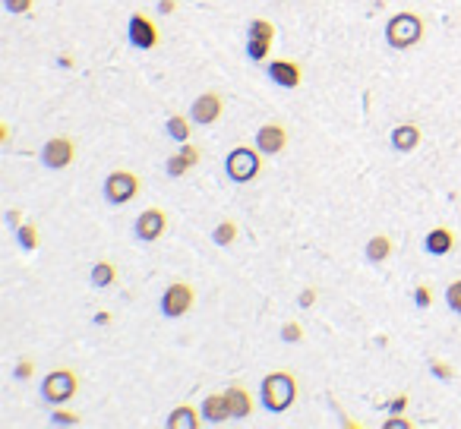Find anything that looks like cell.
<instances>
[{
    "label": "cell",
    "mask_w": 461,
    "mask_h": 429,
    "mask_svg": "<svg viewBox=\"0 0 461 429\" xmlns=\"http://www.w3.org/2000/svg\"><path fill=\"white\" fill-rule=\"evenodd\" d=\"M32 373H35V363L29 357H23L16 363V379H32Z\"/></svg>",
    "instance_id": "1f68e13d"
},
{
    "label": "cell",
    "mask_w": 461,
    "mask_h": 429,
    "mask_svg": "<svg viewBox=\"0 0 461 429\" xmlns=\"http://www.w3.org/2000/svg\"><path fill=\"white\" fill-rule=\"evenodd\" d=\"M224 171H228V177L234 184H250L262 171V152L250 149V145H237V149H231L228 158H224Z\"/></svg>",
    "instance_id": "3957f363"
},
{
    "label": "cell",
    "mask_w": 461,
    "mask_h": 429,
    "mask_svg": "<svg viewBox=\"0 0 461 429\" xmlns=\"http://www.w3.org/2000/svg\"><path fill=\"white\" fill-rule=\"evenodd\" d=\"M297 303H300V307H304V309H310L313 303H316V287H306L304 294L297 297Z\"/></svg>",
    "instance_id": "d6a6232c"
},
{
    "label": "cell",
    "mask_w": 461,
    "mask_h": 429,
    "mask_svg": "<svg viewBox=\"0 0 461 429\" xmlns=\"http://www.w3.org/2000/svg\"><path fill=\"white\" fill-rule=\"evenodd\" d=\"M139 196V177L133 171H114L105 180V199L111 206H127L130 199Z\"/></svg>",
    "instance_id": "5b68a950"
},
{
    "label": "cell",
    "mask_w": 461,
    "mask_h": 429,
    "mask_svg": "<svg viewBox=\"0 0 461 429\" xmlns=\"http://www.w3.org/2000/svg\"><path fill=\"white\" fill-rule=\"evenodd\" d=\"M51 423H57V426H79V423H83V417H79L76 411H67V407L57 404V411L51 413Z\"/></svg>",
    "instance_id": "cb8c5ba5"
},
{
    "label": "cell",
    "mask_w": 461,
    "mask_h": 429,
    "mask_svg": "<svg viewBox=\"0 0 461 429\" xmlns=\"http://www.w3.org/2000/svg\"><path fill=\"white\" fill-rule=\"evenodd\" d=\"M76 391H79V376L73 369H54L41 382V398L48 404H67Z\"/></svg>",
    "instance_id": "277c9868"
},
{
    "label": "cell",
    "mask_w": 461,
    "mask_h": 429,
    "mask_svg": "<svg viewBox=\"0 0 461 429\" xmlns=\"http://www.w3.org/2000/svg\"><path fill=\"white\" fill-rule=\"evenodd\" d=\"M392 256V237L389 234H376L367 243V259L370 263H385Z\"/></svg>",
    "instance_id": "d6986e66"
},
{
    "label": "cell",
    "mask_w": 461,
    "mask_h": 429,
    "mask_svg": "<svg viewBox=\"0 0 461 429\" xmlns=\"http://www.w3.org/2000/svg\"><path fill=\"white\" fill-rule=\"evenodd\" d=\"M200 158H202V152L196 149V145L184 142V149H180L177 155L167 158V174H171V177H184V174H187L196 161H200Z\"/></svg>",
    "instance_id": "5bb4252c"
},
{
    "label": "cell",
    "mask_w": 461,
    "mask_h": 429,
    "mask_svg": "<svg viewBox=\"0 0 461 429\" xmlns=\"http://www.w3.org/2000/svg\"><path fill=\"white\" fill-rule=\"evenodd\" d=\"M222 111H224V98L218 92H202L193 101V107H190V120L200 123V127H209V123H215L222 117Z\"/></svg>",
    "instance_id": "9c48e42d"
},
{
    "label": "cell",
    "mask_w": 461,
    "mask_h": 429,
    "mask_svg": "<svg viewBox=\"0 0 461 429\" xmlns=\"http://www.w3.org/2000/svg\"><path fill=\"white\" fill-rule=\"evenodd\" d=\"M61 67H73V57L70 54H61Z\"/></svg>",
    "instance_id": "74e56055"
},
{
    "label": "cell",
    "mask_w": 461,
    "mask_h": 429,
    "mask_svg": "<svg viewBox=\"0 0 461 429\" xmlns=\"http://www.w3.org/2000/svg\"><path fill=\"white\" fill-rule=\"evenodd\" d=\"M284 145H288V129L281 127V123H262L259 133H256V149L262 152V155H281Z\"/></svg>",
    "instance_id": "8fae6325"
},
{
    "label": "cell",
    "mask_w": 461,
    "mask_h": 429,
    "mask_svg": "<svg viewBox=\"0 0 461 429\" xmlns=\"http://www.w3.org/2000/svg\"><path fill=\"white\" fill-rule=\"evenodd\" d=\"M212 240H215V246H231L234 240H237V221H222L215 224V231H212Z\"/></svg>",
    "instance_id": "44dd1931"
},
{
    "label": "cell",
    "mask_w": 461,
    "mask_h": 429,
    "mask_svg": "<svg viewBox=\"0 0 461 429\" xmlns=\"http://www.w3.org/2000/svg\"><path fill=\"white\" fill-rule=\"evenodd\" d=\"M202 417L209 420V423H224V420L231 417V404H228V395H209L206 401H202Z\"/></svg>",
    "instance_id": "e0dca14e"
},
{
    "label": "cell",
    "mask_w": 461,
    "mask_h": 429,
    "mask_svg": "<svg viewBox=\"0 0 461 429\" xmlns=\"http://www.w3.org/2000/svg\"><path fill=\"white\" fill-rule=\"evenodd\" d=\"M16 237H19V246H23V250H35V246H38V228H35L32 221L19 224Z\"/></svg>",
    "instance_id": "603a6c76"
},
{
    "label": "cell",
    "mask_w": 461,
    "mask_h": 429,
    "mask_svg": "<svg viewBox=\"0 0 461 429\" xmlns=\"http://www.w3.org/2000/svg\"><path fill=\"white\" fill-rule=\"evenodd\" d=\"M430 369H433L436 379H452V376H455V369H452L445 360H430Z\"/></svg>",
    "instance_id": "f546056e"
},
{
    "label": "cell",
    "mask_w": 461,
    "mask_h": 429,
    "mask_svg": "<svg viewBox=\"0 0 461 429\" xmlns=\"http://www.w3.org/2000/svg\"><path fill=\"white\" fill-rule=\"evenodd\" d=\"M127 35H130V45L139 48V51H152L158 48V26L152 23L145 13H133L130 16V26H127Z\"/></svg>",
    "instance_id": "ba28073f"
},
{
    "label": "cell",
    "mask_w": 461,
    "mask_h": 429,
    "mask_svg": "<svg viewBox=\"0 0 461 429\" xmlns=\"http://www.w3.org/2000/svg\"><path fill=\"white\" fill-rule=\"evenodd\" d=\"M193 300H196L193 285H187V281H177V285H171L162 294V312H165L167 319H180V316H187V312L193 309Z\"/></svg>",
    "instance_id": "8992f818"
},
{
    "label": "cell",
    "mask_w": 461,
    "mask_h": 429,
    "mask_svg": "<svg viewBox=\"0 0 461 429\" xmlns=\"http://www.w3.org/2000/svg\"><path fill=\"white\" fill-rule=\"evenodd\" d=\"M114 281H117V268H114V263H108V259L95 263V268H92V285H95V287H111Z\"/></svg>",
    "instance_id": "ffe728a7"
},
{
    "label": "cell",
    "mask_w": 461,
    "mask_h": 429,
    "mask_svg": "<svg viewBox=\"0 0 461 429\" xmlns=\"http://www.w3.org/2000/svg\"><path fill=\"white\" fill-rule=\"evenodd\" d=\"M224 395H228V404H231V417L234 420H244V417H250L253 413V395L244 388L240 382H234L224 388Z\"/></svg>",
    "instance_id": "4fadbf2b"
},
{
    "label": "cell",
    "mask_w": 461,
    "mask_h": 429,
    "mask_svg": "<svg viewBox=\"0 0 461 429\" xmlns=\"http://www.w3.org/2000/svg\"><path fill=\"white\" fill-rule=\"evenodd\" d=\"M445 303H449L455 312H461V278L449 285V290H445Z\"/></svg>",
    "instance_id": "83f0119b"
},
{
    "label": "cell",
    "mask_w": 461,
    "mask_h": 429,
    "mask_svg": "<svg viewBox=\"0 0 461 429\" xmlns=\"http://www.w3.org/2000/svg\"><path fill=\"white\" fill-rule=\"evenodd\" d=\"M167 136H171V139H177L180 145L190 142V120H187V117H180V114L167 117Z\"/></svg>",
    "instance_id": "7402d4cb"
},
{
    "label": "cell",
    "mask_w": 461,
    "mask_h": 429,
    "mask_svg": "<svg viewBox=\"0 0 461 429\" xmlns=\"http://www.w3.org/2000/svg\"><path fill=\"white\" fill-rule=\"evenodd\" d=\"M32 4H35V0H4L6 13H29V10H32Z\"/></svg>",
    "instance_id": "4dcf8cb0"
},
{
    "label": "cell",
    "mask_w": 461,
    "mask_h": 429,
    "mask_svg": "<svg viewBox=\"0 0 461 429\" xmlns=\"http://www.w3.org/2000/svg\"><path fill=\"white\" fill-rule=\"evenodd\" d=\"M401 426H411V420L408 417H392V420H385V429H401Z\"/></svg>",
    "instance_id": "e575fe53"
},
{
    "label": "cell",
    "mask_w": 461,
    "mask_h": 429,
    "mask_svg": "<svg viewBox=\"0 0 461 429\" xmlns=\"http://www.w3.org/2000/svg\"><path fill=\"white\" fill-rule=\"evenodd\" d=\"M269 76H272V83H278L281 89H297L300 79H304V67H300L297 60H288V57H281V60L269 63Z\"/></svg>",
    "instance_id": "7c38bea8"
},
{
    "label": "cell",
    "mask_w": 461,
    "mask_h": 429,
    "mask_svg": "<svg viewBox=\"0 0 461 429\" xmlns=\"http://www.w3.org/2000/svg\"><path fill=\"white\" fill-rule=\"evenodd\" d=\"M420 127L417 123H398V127L392 129V149L395 152H414L417 145H420Z\"/></svg>",
    "instance_id": "9a60e30c"
},
{
    "label": "cell",
    "mask_w": 461,
    "mask_h": 429,
    "mask_svg": "<svg viewBox=\"0 0 461 429\" xmlns=\"http://www.w3.org/2000/svg\"><path fill=\"white\" fill-rule=\"evenodd\" d=\"M165 228H167V212L165 208H145V212L136 218L133 234L139 240H145V243H152V240H158L165 234Z\"/></svg>",
    "instance_id": "30bf717a"
},
{
    "label": "cell",
    "mask_w": 461,
    "mask_h": 429,
    "mask_svg": "<svg viewBox=\"0 0 461 429\" xmlns=\"http://www.w3.org/2000/svg\"><path fill=\"white\" fill-rule=\"evenodd\" d=\"M281 338L288 341V344H297V341L304 338V325L300 322H284L281 325Z\"/></svg>",
    "instance_id": "4316f807"
},
{
    "label": "cell",
    "mask_w": 461,
    "mask_h": 429,
    "mask_svg": "<svg viewBox=\"0 0 461 429\" xmlns=\"http://www.w3.org/2000/svg\"><path fill=\"white\" fill-rule=\"evenodd\" d=\"M200 413L193 404H180L171 411V417H167V429H200Z\"/></svg>",
    "instance_id": "ac0fdd59"
},
{
    "label": "cell",
    "mask_w": 461,
    "mask_h": 429,
    "mask_svg": "<svg viewBox=\"0 0 461 429\" xmlns=\"http://www.w3.org/2000/svg\"><path fill=\"white\" fill-rule=\"evenodd\" d=\"M250 38H266V41H272V38H275V26L269 23V19H253V23H250Z\"/></svg>",
    "instance_id": "484cf974"
},
{
    "label": "cell",
    "mask_w": 461,
    "mask_h": 429,
    "mask_svg": "<svg viewBox=\"0 0 461 429\" xmlns=\"http://www.w3.org/2000/svg\"><path fill=\"white\" fill-rule=\"evenodd\" d=\"M259 398H262V407H266V411L284 413L297 398V379L291 373H284V369L269 373L259 385Z\"/></svg>",
    "instance_id": "6da1fadb"
},
{
    "label": "cell",
    "mask_w": 461,
    "mask_h": 429,
    "mask_svg": "<svg viewBox=\"0 0 461 429\" xmlns=\"http://www.w3.org/2000/svg\"><path fill=\"white\" fill-rule=\"evenodd\" d=\"M420 38H423V19L411 10L395 13L389 23H385V41H389V48H395V51L414 48Z\"/></svg>",
    "instance_id": "7a4b0ae2"
},
{
    "label": "cell",
    "mask_w": 461,
    "mask_h": 429,
    "mask_svg": "<svg viewBox=\"0 0 461 429\" xmlns=\"http://www.w3.org/2000/svg\"><path fill=\"white\" fill-rule=\"evenodd\" d=\"M414 303L420 309H427L430 303H433V287L430 285H417V290H414Z\"/></svg>",
    "instance_id": "f1b7e54d"
},
{
    "label": "cell",
    "mask_w": 461,
    "mask_h": 429,
    "mask_svg": "<svg viewBox=\"0 0 461 429\" xmlns=\"http://www.w3.org/2000/svg\"><path fill=\"white\" fill-rule=\"evenodd\" d=\"M73 158H76V142L70 136H51L41 149V161H45L51 171H63Z\"/></svg>",
    "instance_id": "52a82bcc"
},
{
    "label": "cell",
    "mask_w": 461,
    "mask_h": 429,
    "mask_svg": "<svg viewBox=\"0 0 461 429\" xmlns=\"http://www.w3.org/2000/svg\"><path fill=\"white\" fill-rule=\"evenodd\" d=\"M423 246H427L430 256H445V253H452V246H455V234H452L449 228H433L423 240Z\"/></svg>",
    "instance_id": "2e32d148"
},
{
    "label": "cell",
    "mask_w": 461,
    "mask_h": 429,
    "mask_svg": "<svg viewBox=\"0 0 461 429\" xmlns=\"http://www.w3.org/2000/svg\"><path fill=\"white\" fill-rule=\"evenodd\" d=\"M158 10H162V13H174V10H177V0H162V4H158Z\"/></svg>",
    "instance_id": "d590c367"
},
{
    "label": "cell",
    "mask_w": 461,
    "mask_h": 429,
    "mask_svg": "<svg viewBox=\"0 0 461 429\" xmlns=\"http://www.w3.org/2000/svg\"><path fill=\"white\" fill-rule=\"evenodd\" d=\"M389 411H392V413H401V411H408V395H398V398H395V401L389 404Z\"/></svg>",
    "instance_id": "836d02e7"
},
{
    "label": "cell",
    "mask_w": 461,
    "mask_h": 429,
    "mask_svg": "<svg viewBox=\"0 0 461 429\" xmlns=\"http://www.w3.org/2000/svg\"><path fill=\"white\" fill-rule=\"evenodd\" d=\"M95 322H98V325H108V322H111V316H108V312H98V316H95Z\"/></svg>",
    "instance_id": "8d00e7d4"
},
{
    "label": "cell",
    "mask_w": 461,
    "mask_h": 429,
    "mask_svg": "<svg viewBox=\"0 0 461 429\" xmlns=\"http://www.w3.org/2000/svg\"><path fill=\"white\" fill-rule=\"evenodd\" d=\"M269 48H272V41H266V38H250L247 41V54H250V60H266Z\"/></svg>",
    "instance_id": "d4e9b609"
}]
</instances>
